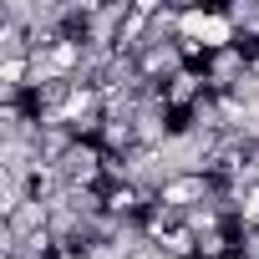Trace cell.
I'll use <instances>...</instances> for the list:
<instances>
[{"instance_id": "6da1fadb", "label": "cell", "mask_w": 259, "mask_h": 259, "mask_svg": "<svg viewBox=\"0 0 259 259\" xmlns=\"http://www.w3.org/2000/svg\"><path fill=\"white\" fill-rule=\"evenodd\" d=\"M153 198H158V203H168L173 213H193V208H203V203H213V198H219V183H213L208 173H178V178H168Z\"/></svg>"}]
</instances>
